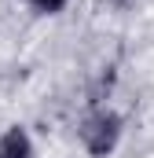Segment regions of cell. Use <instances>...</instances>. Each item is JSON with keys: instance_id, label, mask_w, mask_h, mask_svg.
Returning a JSON list of instances; mask_svg holds the SVG:
<instances>
[{"instance_id": "cell-3", "label": "cell", "mask_w": 154, "mask_h": 158, "mask_svg": "<svg viewBox=\"0 0 154 158\" xmlns=\"http://www.w3.org/2000/svg\"><path fill=\"white\" fill-rule=\"evenodd\" d=\"M30 7H37V11H44V15H55V11H63L66 7V0H26Z\"/></svg>"}, {"instance_id": "cell-2", "label": "cell", "mask_w": 154, "mask_h": 158, "mask_svg": "<svg viewBox=\"0 0 154 158\" xmlns=\"http://www.w3.org/2000/svg\"><path fill=\"white\" fill-rule=\"evenodd\" d=\"M0 158H33V143H30V136H26L22 125L7 129L0 136Z\"/></svg>"}, {"instance_id": "cell-1", "label": "cell", "mask_w": 154, "mask_h": 158, "mask_svg": "<svg viewBox=\"0 0 154 158\" xmlns=\"http://www.w3.org/2000/svg\"><path fill=\"white\" fill-rule=\"evenodd\" d=\"M117 136H121V118H117L114 110H95L92 118L81 125V140H84V147L95 158L110 155L114 143H117Z\"/></svg>"}]
</instances>
